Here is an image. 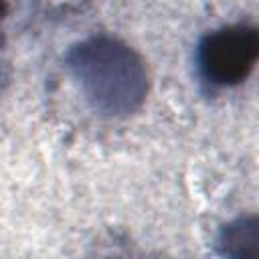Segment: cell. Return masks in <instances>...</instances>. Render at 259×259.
I'll return each instance as SVG.
<instances>
[{"label":"cell","instance_id":"cell-1","mask_svg":"<svg viewBox=\"0 0 259 259\" xmlns=\"http://www.w3.org/2000/svg\"><path fill=\"white\" fill-rule=\"evenodd\" d=\"M65 69L85 101L103 117L136 113L150 91V73L142 55L111 34H91L65 53Z\"/></svg>","mask_w":259,"mask_h":259},{"label":"cell","instance_id":"cell-2","mask_svg":"<svg viewBox=\"0 0 259 259\" xmlns=\"http://www.w3.org/2000/svg\"><path fill=\"white\" fill-rule=\"evenodd\" d=\"M259 59V30L253 24H225L206 32L196 45V71L210 89L245 83Z\"/></svg>","mask_w":259,"mask_h":259},{"label":"cell","instance_id":"cell-3","mask_svg":"<svg viewBox=\"0 0 259 259\" xmlns=\"http://www.w3.org/2000/svg\"><path fill=\"white\" fill-rule=\"evenodd\" d=\"M217 249L225 257H249L259 255V221L255 214H241L223 225L217 237Z\"/></svg>","mask_w":259,"mask_h":259},{"label":"cell","instance_id":"cell-4","mask_svg":"<svg viewBox=\"0 0 259 259\" xmlns=\"http://www.w3.org/2000/svg\"><path fill=\"white\" fill-rule=\"evenodd\" d=\"M4 12H6V0H0V18L4 16Z\"/></svg>","mask_w":259,"mask_h":259}]
</instances>
